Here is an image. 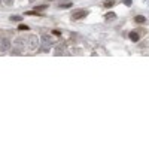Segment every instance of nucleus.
Here are the masks:
<instances>
[{
	"instance_id": "obj_6",
	"label": "nucleus",
	"mask_w": 149,
	"mask_h": 149,
	"mask_svg": "<svg viewBox=\"0 0 149 149\" xmlns=\"http://www.w3.org/2000/svg\"><path fill=\"white\" fill-rule=\"evenodd\" d=\"M64 52H66V48H64V45H58V46L55 48V55H66Z\"/></svg>"
},
{
	"instance_id": "obj_7",
	"label": "nucleus",
	"mask_w": 149,
	"mask_h": 149,
	"mask_svg": "<svg viewBox=\"0 0 149 149\" xmlns=\"http://www.w3.org/2000/svg\"><path fill=\"white\" fill-rule=\"evenodd\" d=\"M130 39H131L133 42H139V34L136 33V32H133V33H130Z\"/></svg>"
},
{
	"instance_id": "obj_15",
	"label": "nucleus",
	"mask_w": 149,
	"mask_h": 149,
	"mask_svg": "<svg viewBox=\"0 0 149 149\" xmlns=\"http://www.w3.org/2000/svg\"><path fill=\"white\" fill-rule=\"evenodd\" d=\"M122 2H124V5H131L133 0H122Z\"/></svg>"
},
{
	"instance_id": "obj_14",
	"label": "nucleus",
	"mask_w": 149,
	"mask_h": 149,
	"mask_svg": "<svg viewBox=\"0 0 149 149\" xmlns=\"http://www.w3.org/2000/svg\"><path fill=\"white\" fill-rule=\"evenodd\" d=\"M45 8H46V6H45V5H42V6H37L36 9H37V11H42V9H45Z\"/></svg>"
},
{
	"instance_id": "obj_1",
	"label": "nucleus",
	"mask_w": 149,
	"mask_h": 149,
	"mask_svg": "<svg viewBox=\"0 0 149 149\" xmlns=\"http://www.w3.org/2000/svg\"><path fill=\"white\" fill-rule=\"evenodd\" d=\"M24 46H25V39L22 37H18L14 42V49H12V55H21V52L24 51Z\"/></svg>"
},
{
	"instance_id": "obj_3",
	"label": "nucleus",
	"mask_w": 149,
	"mask_h": 149,
	"mask_svg": "<svg viewBox=\"0 0 149 149\" xmlns=\"http://www.w3.org/2000/svg\"><path fill=\"white\" fill-rule=\"evenodd\" d=\"M39 37L36 36V34H30L28 37H27V48L30 51H34L37 46H39Z\"/></svg>"
},
{
	"instance_id": "obj_4",
	"label": "nucleus",
	"mask_w": 149,
	"mask_h": 149,
	"mask_svg": "<svg viewBox=\"0 0 149 149\" xmlns=\"http://www.w3.org/2000/svg\"><path fill=\"white\" fill-rule=\"evenodd\" d=\"M12 46V42L9 39H0V52H8Z\"/></svg>"
},
{
	"instance_id": "obj_5",
	"label": "nucleus",
	"mask_w": 149,
	"mask_h": 149,
	"mask_svg": "<svg viewBox=\"0 0 149 149\" xmlns=\"http://www.w3.org/2000/svg\"><path fill=\"white\" fill-rule=\"evenodd\" d=\"M86 15H88V12H86V11L79 9V11H75V12L72 14V18H73V19H81V18H85Z\"/></svg>"
},
{
	"instance_id": "obj_11",
	"label": "nucleus",
	"mask_w": 149,
	"mask_h": 149,
	"mask_svg": "<svg viewBox=\"0 0 149 149\" xmlns=\"http://www.w3.org/2000/svg\"><path fill=\"white\" fill-rule=\"evenodd\" d=\"M21 19H22V18L19 17V15H12V17H11V21H21Z\"/></svg>"
},
{
	"instance_id": "obj_16",
	"label": "nucleus",
	"mask_w": 149,
	"mask_h": 149,
	"mask_svg": "<svg viewBox=\"0 0 149 149\" xmlns=\"http://www.w3.org/2000/svg\"><path fill=\"white\" fill-rule=\"evenodd\" d=\"M33 2H34V0H33Z\"/></svg>"
},
{
	"instance_id": "obj_13",
	"label": "nucleus",
	"mask_w": 149,
	"mask_h": 149,
	"mask_svg": "<svg viewBox=\"0 0 149 149\" xmlns=\"http://www.w3.org/2000/svg\"><path fill=\"white\" fill-rule=\"evenodd\" d=\"M3 3H5V5H8V6H11V5L14 3V0H3Z\"/></svg>"
},
{
	"instance_id": "obj_10",
	"label": "nucleus",
	"mask_w": 149,
	"mask_h": 149,
	"mask_svg": "<svg viewBox=\"0 0 149 149\" xmlns=\"http://www.w3.org/2000/svg\"><path fill=\"white\" fill-rule=\"evenodd\" d=\"M106 18H107V19H115L116 15L113 14V12H109V14H106Z\"/></svg>"
},
{
	"instance_id": "obj_2",
	"label": "nucleus",
	"mask_w": 149,
	"mask_h": 149,
	"mask_svg": "<svg viewBox=\"0 0 149 149\" xmlns=\"http://www.w3.org/2000/svg\"><path fill=\"white\" fill-rule=\"evenodd\" d=\"M52 46V39L48 34H42V42H40V51L42 52H48Z\"/></svg>"
},
{
	"instance_id": "obj_12",
	"label": "nucleus",
	"mask_w": 149,
	"mask_h": 149,
	"mask_svg": "<svg viewBox=\"0 0 149 149\" xmlns=\"http://www.w3.org/2000/svg\"><path fill=\"white\" fill-rule=\"evenodd\" d=\"M18 30H21V32H25V30H28V27L27 25H19V28Z\"/></svg>"
},
{
	"instance_id": "obj_8",
	"label": "nucleus",
	"mask_w": 149,
	"mask_h": 149,
	"mask_svg": "<svg viewBox=\"0 0 149 149\" xmlns=\"http://www.w3.org/2000/svg\"><path fill=\"white\" fill-rule=\"evenodd\" d=\"M145 21H146V18L142 17V15H137V17H136V22H139V24H140V22H145Z\"/></svg>"
},
{
	"instance_id": "obj_9",
	"label": "nucleus",
	"mask_w": 149,
	"mask_h": 149,
	"mask_svg": "<svg viewBox=\"0 0 149 149\" xmlns=\"http://www.w3.org/2000/svg\"><path fill=\"white\" fill-rule=\"evenodd\" d=\"M113 5H115V0H106V2H104V6H106V8H110V6H113Z\"/></svg>"
}]
</instances>
